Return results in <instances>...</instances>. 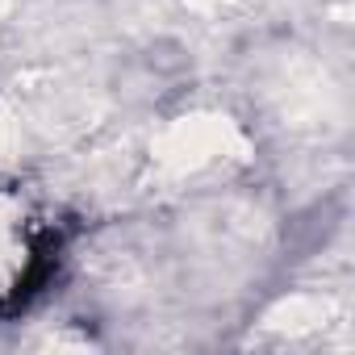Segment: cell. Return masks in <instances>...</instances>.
<instances>
[{"label": "cell", "instance_id": "cell-1", "mask_svg": "<svg viewBox=\"0 0 355 355\" xmlns=\"http://www.w3.org/2000/svg\"><path fill=\"white\" fill-rule=\"evenodd\" d=\"M42 243L38 222L26 218L17 205H0V297H13L38 268Z\"/></svg>", "mask_w": 355, "mask_h": 355}]
</instances>
